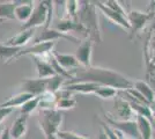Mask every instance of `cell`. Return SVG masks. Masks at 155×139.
Instances as JSON below:
<instances>
[{
  "label": "cell",
  "mask_w": 155,
  "mask_h": 139,
  "mask_svg": "<svg viewBox=\"0 0 155 139\" xmlns=\"http://www.w3.org/2000/svg\"><path fill=\"white\" fill-rule=\"evenodd\" d=\"M72 82H94L100 86L111 87L122 92L133 88L134 85V81L122 73L98 66H91L79 71L74 74V79L70 80L67 84Z\"/></svg>",
  "instance_id": "cell-1"
},
{
  "label": "cell",
  "mask_w": 155,
  "mask_h": 139,
  "mask_svg": "<svg viewBox=\"0 0 155 139\" xmlns=\"http://www.w3.org/2000/svg\"><path fill=\"white\" fill-rule=\"evenodd\" d=\"M78 20L87 30L88 37L94 41V43H101V31L98 27L96 6L94 1H79V13Z\"/></svg>",
  "instance_id": "cell-2"
},
{
  "label": "cell",
  "mask_w": 155,
  "mask_h": 139,
  "mask_svg": "<svg viewBox=\"0 0 155 139\" xmlns=\"http://www.w3.org/2000/svg\"><path fill=\"white\" fill-rule=\"evenodd\" d=\"M38 124L45 139H57L60 125L63 122V114L57 109H41L38 111Z\"/></svg>",
  "instance_id": "cell-3"
},
{
  "label": "cell",
  "mask_w": 155,
  "mask_h": 139,
  "mask_svg": "<svg viewBox=\"0 0 155 139\" xmlns=\"http://www.w3.org/2000/svg\"><path fill=\"white\" fill-rule=\"evenodd\" d=\"M53 1H38L37 5L34 7V11L30 19L23 23L21 30L36 29L37 27L43 26L44 28H50L53 13Z\"/></svg>",
  "instance_id": "cell-4"
},
{
  "label": "cell",
  "mask_w": 155,
  "mask_h": 139,
  "mask_svg": "<svg viewBox=\"0 0 155 139\" xmlns=\"http://www.w3.org/2000/svg\"><path fill=\"white\" fill-rule=\"evenodd\" d=\"M143 58L146 65V79L155 85V26L149 30L143 45Z\"/></svg>",
  "instance_id": "cell-5"
},
{
  "label": "cell",
  "mask_w": 155,
  "mask_h": 139,
  "mask_svg": "<svg viewBox=\"0 0 155 139\" xmlns=\"http://www.w3.org/2000/svg\"><path fill=\"white\" fill-rule=\"evenodd\" d=\"M104 119H105V123H108L112 129L122 132L126 138L141 139L136 121H117V119L112 118L111 115L109 114L107 115L105 113H104Z\"/></svg>",
  "instance_id": "cell-6"
},
{
  "label": "cell",
  "mask_w": 155,
  "mask_h": 139,
  "mask_svg": "<svg viewBox=\"0 0 155 139\" xmlns=\"http://www.w3.org/2000/svg\"><path fill=\"white\" fill-rule=\"evenodd\" d=\"M153 18L154 15L148 12H140V11H133V9L127 13V21L130 23V38L132 40L133 37H136V35L141 33L145 26Z\"/></svg>",
  "instance_id": "cell-7"
},
{
  "label": "cell",
  "mask_w": 155,
  "mask_h": 139,
  "mask_svg": "<svg viewBox=\"0 0 155 139\" xmlns=\"http://www.w3.org/2000/svg\"><path fill=\"white\" fill-rule=\"evenodd\" d=\"M57 42H44V43H37L34 44L30 48L27 49H22V51L19 53L18 58L22 57V56H32V57H37L41 59L48 60L50 55L53 52V48L56 46Z\"/></svg>",
  "instance_id": "cell-8"
},
{
  "label": "cell",
  "mask_w": 155,
  "mask_h": 139,
  "mask_svg": "<svg viewBox=\"0 0 155 139\" xmlns=\"http://www.w3.org/2000/svg\"><path fill=\"white\" fill-rule=\"evenodd\" d=\"M114 117L117 121H136L137 114L127 100L117 95V98H115Z\"/></svg>",
  "instance_id": "cell-9"
},
{
  "label": "cell",
  "mask_w": 155,
  "mask_h": 139,
  "mask_svg": "<svg viewBox=\"0 0 155 139\" xmlns=\"http://www.w3.org/2000/svg\"><path fill=\"white\" fill-rule=\"evenodd\" d=\"M60 38H65L67 41H71L73 43H79L80 40L74 37L73 35L70 34H64L61 31H59L57 29H52V28H43L42 33L39 34V36H37L35 40H34V44H37V43H44V42H57Z\"/></svg>",
  "instance_id": "cell-10"
},
{
  "label": "cell",
  "mask_w": 155,
  "mask_h": 139,
  "mask_svg": "<svg viewBox=\"0 0 155 139\" xmlns=\"http://www.w3.org/2000/svg\"><path fill=\"white\" fill-rule=\"evenodd\" d=\"M93 45H94V41L88 37L87 40H84L79 45L77 52H75V57H77L78 61L80 63V65L84 68H88L91 66Z\"/></svg>",
  "instance_id": "cell-11"
},
{
  "label": "cell",
  "mask_w": 155,
  "mask_h": 139,
  "mask_svg": "<svg viewBox=\"0 0 155 139\" xmlns=\"http://www.w3.org/2000/svg\"><path fill=\"white\" fill-rule=\"evenodd\" d=\"M94 4H95V6H96L97 9H100V11L104 14V16L108 18L111 22H114L117 26L122 27L123 29L130 30V23H129V21H127V18H125L122 14L117 13L115 11L108 8L102 1H94Z\"/></svg>",
  "instance_id": "cell-12"
},
{
  "label": "cell",
  "mask_w": 155,
  "mask_h": 139,
  "mask_svg": "<svg viewBox=\"0 0 155 139\" xmlns=\"http://www.w3.org/2000/svg\"><path fill=\"white\" fill-rule=\"evenodd\" d=\"M22 92L32 96H41L46 92V79H23L21 82Z\"/></svg>",
  "instance_id": "cell-13"
},
{
  "label": "cell",
  "mask_w": 155,
  "mask_h": 139,
  "mask_svg": "<svg viewBox=\"0 0 155 139\" xmlns=\"http://www.w3.org/2000/svg\"><path fill=\"white\" fill-rule=\"evenodd\" d=\"M54 29H57L64 34H68L70 31H77V33H82L84 35L88 36L87 30L84 29V27L79 21H73L71 19H67V18L59 20L54 27Z\"/></svg>",
  "instance_id": "cell-14"
},
{
  "label": "cell",
  "mask_w": 155,
  "mask_h": 139,
  "mask_svg": "<svg viewBox=\"0 0 155 139\" xmlns=\"http://www.w3.org/2000/svg\"><path fill=\"white\" fill-rule=\"evenodd\" d=\"M63 88L70 93L95 94V92L100 88V85L94 82H72V84H65Z\"/></svg>",
  "instance_id": "cell-15"
},
{
  "label": "cell",
  "mask_w": 155,
  "mask_h": 139,
  "mask_svg": "<svg viewBox=\"0 0 155 139\" xmlns=\"http://www.w3.org/2000/svg\"><path fill=\"white\" fill-rule=\"evenodd\" d=\"M53 57L57 59L59 65L63 67L64 70L68 71H74V70H79L80 67V63L78 61L75 55H66V53H59V52H52Z\"/></svg>",
  "instance_id": "cell-16"
},
{
  "label": "cell",
  "mask_w": 155,
  "mask_h": 139,
  "mask_svg": "<svg viewBox=\"0 0 155 139\" xmlns=\"http://www.w3.org/2000/svg\"><path fill=\"white\" fill-rule=\"evenodd\" d=\"M32 60H34V63L36 65L37 78H39V79H49L51 77L57 75V73L54 72L51 64L48 60L41 59V58H37V57H32Z\"/></svg>",
  "instance_id": "cell-17"
},
{
  "label": "cell",
  "mask_w": 155,
  "mask_h": 139,
  "mask_svg": "<svg viewBox=\"0 0 155 139\" xmlns=\"http://www.w3.org/2000/svg\"><path fill=\"white\" fill-rule=\"evenodd\" d=\"M35 30L36 29H28V30H21L16 36L14 37H11L5 42L6 45L9 46H15V48H21L26 45L27 43L32 38L34 34H35Z\"/></svg>",
  "instance_id": "cell-18"
},
{
  "label": "cell",
  "mask_w": 155,
  "mask_h": 139,
  "mask_svg": "<svg viewBox=\"0 0 155 139\" xmlns=\"http://www.w3.org/2000/svg\"><path fill=\"white\" fill-rule=\"evenodd\" d=\"M27 119L28 116L21 115L14 121L12 126L9 127V133L12 139H20L23 138L27 133Z\"/></svg>",
  "instance_id": "cell-19"
},
{
  "label": "cell",
  "mask_w": 155,
  "mask_h": 139,
  "mask_svg": "<svg viewBox=\"0 0 155 139\" xmlns=\"http://www.w3.org/2000/svg\"><path fill=\"white\" fill-rule=\"evenodd\" d=\"M35 98L30 94L25 92H20L18 94H15L13 96H11L9 99L5 101L4 103H0V107L1 108H11V109H14V108H21L26 103L27 101H29L30 99Z\"/></svg>",
  "instance_id": "cell-20"
},
{
  "label": "cell",
  "mask_w": 155,
  "mask_h": 139,
  "mask_svg": "<svg viewBox=\"0 0 155 139\" xmlns=\"http://www.w3.org/2000/svg\"><path fill=\"white\" fill-rule=\"evenodd\" d=\"M133 88L137 89L145 99L148 101V103L150 106H155V92L147 81L136 80L134 85H133Z\"/></svg>",
  "instance_id": "cell-21"
},
{
  "label": "cell",
  "mask_w": 155,
  "mask_h": 139,
  "mask_svg": "<svg viewBox=\"0 0 155 139\" xmlns=\"http://www.w3.org/2000/svg\"><path fill=\"white\" fill-rule=\"evenodd\" d=\"M19 4L20 5L16 6L15 12H14L15 19L19 20L20 22L26 23L27 21L30 19V16H31V14H32V11H34L32 2L31 1H28V2H19Z\"/></svg>",
  "instance_id": "cell-22"
},
{
  "label": "cell",
  "mask_w": 155,
  "mask_h": 139,
  "mask_svg": "<svg viewBox=\"0 0 155 139\" xmlns=\"http://www.w3.org/2000/svg\"><path fill=\"white\" fill-rule=\"evenodd\" d=\"M136 122L138 124V129L141 136V139H153V126H152V122L148 118L143 117V116H139L137 115Z\"/></svg>",
  "instance_id": "cell-23"
},
{
  "label": "cell",
  "mask_w": 155,
  "mask_h": 139,
  "mask_svg": "<svg viewBox=\"0 0 155 139\" xmlns=\"http://www.w3.org/2000/svg\"><path fill=\"white\" fill-rule=\"evenodd\" d=\"M21 51H22L21 48L9 46L0 43V60H2L5 64H8L12 60L18 59V56Z\"/></svg>",
  "instance_id": "cell-24"
},
{
  "label": "cell",
  "mask_w": 155,
  "mask_h": 139,
  "mask_svg": "<svg viewBox=\"0 0 155 139\" xmlns=\"http://www.w3.org/2000/svg\"><path fill=\"white\" fill-rule=\"evenodd\" d=\"M19 5L18 1H7L0 4V20H14L15 8Z\"/></svg>",
  "instance_id": "cell-25"
},
{
  "label": "cell",
  "mask_w": 155,
  "mask_h": 139,
  "mask_svg": "<svg viewBox=\"0 0 155 139\" xmlns=\"http://www.w3.org/2000/svg\"><path fill=\"white\" fill-rule=\"evenodd\" d=\"M65 81H66V78L58 75V74L46 79V92H51L56 94L65 86Z\"/></svg>",
  "instance_id": "cell-26"
},
{
  "label": "cell",
  "mask_w": 155,
  "mask_h": 139,
  "mask_svg": "<svg viewBox=\"0 0 155 139\" xmlns=\"http://www.w3.org/2000/svg\"><path fill=\"white\" fill-rule=\"evenodd\" d=\"M97 98L103 100H111L117 98L118 95V91L115 88H111V87H105V86H100V88L97 89L95 94Z\"/></svg>",
  "instance_id": "cell-27"
},
{
  "label": "cell",
  "mask_w": 155,
  "mask_h": 139,
  "mask_svg": "<svg viewBox=\"0 0 155 139\" xmlns=\"http://www.w3.org/2000/svg\"><path fill=\"white\" fill-rule=\"evenodd\" d=\"M37 107H39V96H35V98L30 99L29 101H27L26 103L20 108L21 115L29 116L32 111H35L37 109Z\"/></svg>",
  "instance_id": "cell-28"
},
{
  "label": "cell",
  "mask_w": 155,
  "mask_h": 139,
  "mask_svg": "<svg viewBox=\"0 0 155 139\" xmlns=\"http://www.w3.org/2000/svg\"><path fill=\"white\" fill-rule=\"evenodd\" d=\"M65 7H66V14L67 19H71L73 21L78 20V13H79V1L71 0V1H65Z\"/></svg>",
  "instance_id": "cell-29"
},
{
  "label": "cell",
  "mask_w": 155,
  "mask_h": 139,
  "mask_svg": "<svg viewBox=\"0 0 155 139\" xmlns=\"http://www.w3.org/2000/svg\"><path fill=\"white\" fill-rule=\"evenodd\" d=\"M77 106V100L74 98H63V99H58L57 104H56V109L57 110H67V109H73Z\"/></svg>",
  "instance_id": "cell-30"
},
{
  "label": "cell",
  "mask_w": 155,
  "mask_h": 139,
  "mask_svg": "<svg viewBox=\"0 0 155 139\" xmlns=\"http://www.w3.org/2000/svg\"><path fill=\"white\" fill-rule=\"evenodd\" d=\"M105 6L110 8V9H112V11H115L117 13L122 14L123 16L125 18H127V13L125 12V9L123 8V6L120 5V2L119 1H116V0H108V1H102Z\"/></svg>",
  "instance_id": "cell-31"
},
{
  "label": "cell",
  "mask_w": 155,
  "mask_h": 139,
  "mask_svg": "<svg viewBox=\"0 0 155 139\" xmlns=\"http://www.w3.org/2000/svg\"><path fill=\"white\" fill-rule=\"evenodd\" d=\"M58 138L59 139H88L81 136V134H78L75 132H72V131H59L58 132Z\"/></svg>",
  "instance_id": "cell-32"
},
{
  "label": "cell",
  "mask_w": 155,
  "mask_h": 139,
  "mask_svg": "<svg viewBox=\"0 0 155 139\" xmlns=\"http://www.w3.org/2000/svg\"><path fill=\"white\" fill-rule=\"evenodd\" d=\"M101 125H102V129L104 130V132L107 133V136H108L109 139H119V137H118V134H117V132H116V130L112 129L109 124H107L105 122H101Z\"/></svg>",
  "instance_id": "cell-33"
},
{
  "label": "cell",
  "mask_w": 155,
  "mask_h": 139,
  "mask_svg": "<svg viewBox=\"0 0 155 139\" xmlns=\"http://www.w3.org/2000/svg\"><path fill=\"white\" fill-rule=\"evenodd\" d=\"M13 111V109H11V108H1L0 107V125H1V123H2V121L6 118L8 115H11Z\"/></svg>",
  "instance_id": "cell-34"
},
{
  "label": "cell",
  "mask_w": 155,
  "mask_h": 139,
  "mask_svg": "<svg viewBox=\"0 0 155 139\" xmlns=\"http://www.w3.org/2000/svg\"><path fill=\"white\" fill-rule=\"evenodd\" d=\"M0 139H12L11 133H9V127H5V129H4L2 134H1V138Z\"/></svg>",
  "instance_id": "cell-35"
},
{
  "label": "cell",
  "mask_w": 155,
  "mask_h": 139,
  "mask_svg": "<svg viewBox=\"0 0 155 139\" xmlns=\"http://www.w3.org/2000/svg\"><path fill=\"white\" fill-rule=\"evenodd\" d=\"M148 13L155 15V0L154 1H149V7H148Z\"/></svg>",
  "instance_id": "cell-36"
},
{
  "label": "cell",
  "mask_w": 155,
  "mask_h": 139,
  "mask_svg": "<svg viewBox=\"0 0 155 139\" xmlns=\"http://www.w3.org/2000/svg\"><path fill=\"white\" fill-rule=\"evenodd\" d=\"M97 139H109L108 138V136H107V133L104 132V130H100V134H98V138Z\"/></svg>",
  "instance_id": "cell-37"
},
{
  "label": "cell",
  "mask_w": 155,
  "mask_h": 139,
  "mask_svg": "<svg viewBox=\"0 0 155 139\" xmlns=\"http://www.w3.org/2000/svg\"><path fill=\"white\" fill-rule=\"evenodd\" d=\"M4 129H5L4 126L0 125V138H1V134H2V131H4Z\"/></svg>",
  "instance_id": "cell-38"
},
{
  "label": "cell",
  "mask_w": 155,
  "mask_h": 139,
  "mask_svg": "<svg viewBox=\"0 0 155 139\" xmlns=\"http://www.w3.org/2000/svg\"><path fill=\"white\" fill-rule=\"evenodd\" d=\"M153 114H154V121H155V106L153 107Z\"/></svg>",
  "instance_id": "cell-39"
},
{
  "label": "cell",
  "mask_w": 155,
  "mask_h": 139,
  "mask_svg": "<svg viewBox=\"0 0 155 139\" xmlns=\"http://www.w3.org/2000/svg\"><path fill=\"white\" fill-rule=\"evenodd\" d=\"M153 139H155V133L153 134Z\"/></svg>",
  "instance_id": "cell-40"
},
{
  "label": "cell",
  "mask_w": 155,
  "mask_h": 139,
  "mask_svg": "<svg viewBox=\"0 0 155 139\" xmlns=\"http://www.w3.org/2000/svg\"><path fill=\"white\" fill-rule=\"evenodd\" d=\"M20 139H28V138H26V137H23V138H20Z\"/></svg>",
  "instance_id": "cell-41"
},
{
  "label": "cell",
  "mask_w": 155,
  "mask_h": 139,
  "mask_svg": "<svg viewBox=\"0 0 155 139\" xmlns=\"http://www.w3.org/2000/svg\"><path fill=\"white\" fill-rule=\"evenodd\" d=\"M1 21H2V20H0V22H1Z\"/></svg>",
  "instance_id": "cell-42"
}]
</instances>
